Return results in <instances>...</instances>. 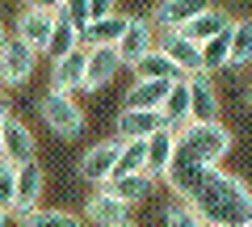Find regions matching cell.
I'll use <instances>...</instances> for the list:
<instances>
[{
	"mask_svg": "<svg viewBox=\"0 0 252 227\" xmlns=\"http://www.w3.org/2000/svg\"><path fill=\"white\" fill-rule=\"evenodd\" d=\"M26 9H38V13H59V0H21Z\"/></svg>",
	"mask_w": 252,
	"mask_h": 227,
	"instance_id": "33",
	"label": "cell"
},
{
	"mask_svg": "<svg viewBox=\"0 0 252 227\" xmlns=\"http://www.w3.org/2000/svg\"><path fill=\"white\" fill-rule=\"evenodd\" d=\"M105 190L114 194L118 202H126V206H135V202H147L156 190V181L147 173H135V177H114V181H105Z\"/></svg>",
	"mask_w": 252,
	"mask_h": 227,
	"instance_id": "22",
	"label": "cell"
},
{
	"mask_svg": "<svg viewBox=\"0 0 252 227\" xmlns=\"http://www.w3.org/2000/svg\"><path fill=\"white\" fill-rule=\"evenodd\" d=\"M51 59H63V55H72V51H80V30L76 26H67L63 17H55V26H51V38H46V46H42Z\"/></svg>",
	"mask_w": 252,
	"mask_h": 227,
	"instance_id": "25",
	"label": "cell"
},
{
	"mask_svg": "<svg viewBox=\"0 0 252 227\" xmlns=\"http://www.w3.org/2000/svg\"><path fill=\"white\" fill-rule=\"evenodd\" d=\"M164 181L206 227H252V194L244 177L227 168H168Z\"/></svg>",
	"mask_w": 252,
	"mask_h": 227,
	"instance_id": "1",
	"label": "cell"
},
{
	"mask_svg": "<svg viewBox=\"0 0 252 227\" xmlns=\"http://www.w3.org/2000/svg\"><path fill=\"white\" fill-rule=\"evenodd\" d=\"M160 127H164V122H160L156 109H122L118 122H114V139H122V143H130V139H147V135H156Z\"/></svg>",
	"mask_w": 252,
	"mask_h": 227,
	"instance_id": "15",
	"label": "cell"
},
{
	"mask_svg": "<svg viewBox=\"0 0 252 227\" xmlns=\"http://www.w3.org/2000/svg\"><path fill=\"white\" fill-rule=\"evenodd\" d=\"M42 122L51 127V135H59V139H76V135L84 130V109L76 105V97L46 93V97H42Z\"/></svg>",
	"mask_w": 252,
	"mask_h": 227,
	"instance_id": "3",
	"label": "cell"
},
{
	"mask_svg": "<svg viewBox=\"0 0 252 227\" xmlns=\"http://www.w3.org/2000/svg\"><path fill=\"white\" fill-rule=\"evenodd\" d=\"M156 46H160V51L172 59V67H177L181 76L202 72V55H198V46L189 42V38H181L177 30H164V38H156Z\"/></svg>",
	"mask_w": 252,
	"mask_h": 227,
	"instance_id": "12",
	"label": "cell"
},
{
	"mask_svg": "<svg viewBox=\"0 0 252 227\" xmlns=\"http://www.w3.org/2000/svg\"><path fill=\"white\" fill-rule=\"evenodd\" d=\"M152 46H156V26H152L147 17H130L114 51H118V59H122V67H130L139 55H147Z\"/></svg>",
	"mask_w": 252,
	"mask_h": 227,
	"instance_id": "9",
	"label": "cell"
},
{
	"mask_svg": "<svg viewBox=\"0 0 252 227\" xmlns=\"http://www.w3.org/2000/svg\"><path fill=\"white\" fill-rule=\"evenodd\" d=\"M84 84V46L72 55L55 59V72H51V93H63V97H76V89Z\"/></svg>",
	"mask_w": 252,
	"mask_h": 227,
	"instance_id": "17",
	"label": "cell"
},
{
	"mask_svg": "<svg viewBox=\"0 0 252 227\" xmlns=\"http://www.w3.org/2000/svg\"><path fill=\"white\" fill-rule=\"evenodd\" d=\"M55 17H63L67 26L84 30L89 26V0H59V13H55Z\"/></svg>",
	"mask_w": 252,
	"mask_h": 227,
	"instance_id": "29",
	"label": "cell"
},
{
	"mask_svg": "<svg viewBox=\"0 0 252 227\" xmlns=\"http://www.w3.org/2000/svg\"><path fill=\"white\" fill-rule=\"evenodd\" d=\"M143 164H147V139H130V143H122V152L114 160V177H135V173H143Z\"/></svg>",
	"mask_w": 252,
	"mask_h": 227,
	"instance_id": "26",
	"label": "cell"
},
{
	"mask_svg": "<svg viewBox=\"0 0 252 227\" xmlns=\"http://www.w3.org/2000/svg\"><path fill=\"white\" fill-rule=\"evenodd\" d=\"M185 93H189V122H219V93L206 72L185 76Z\"/></svg>",
	"mask_w": 252,
	"mask_h": 227,
	"instance_id": "8",
	"label": "cell"
},
{
	"mask_svg": "<svg viewBox=\"0 0 252 227\" xmlns=\"http://www.w3.org/2000/svg\"><path fill=\"white\" fill-rule=\"evenodd\" d=\"M38 67V51L26 46L21 38H4L0 42V84H26Z\"/></svg>",
	"mask_w": 252,
	"mask_h": 227,
	"instance_id": "5",
	"label": "cell"
},
{
	"mask_svg": "<svg viewBox=\"0 0 252 227\" xmlns=\"http://www.w3.org/2000/svg\"><path fill=\"white\" fill-rule=\"evenodd\" d=\"M4 38H9V34H4V21H0V42H4Z\"/></svg>",
	"mask_w": 252,
	"mask_h": 227,
	"instance_id": "35",
	"label": "cell"
},
{
	"mask_svg": "<svg viewBox=\"0 0 252 227\" xmlns=\"http://www.w3.org/2000/svg\"><path fill=\"white\" fill-rule=\"evenodd\" d=\"M4 223H9V215H4V219H0V227H4Z\"/></svg>",
	"mask_w": 252,
	"mask_h": 227,
	"instance_id": "37",
	"label": "cell"
},
{
	"mask_svg": "<svg viewBox=\"0 0 252 227\" xmlns=\"http://www.w3.org/2000/svg\"><path fill=\"white\" fill-rule=\"evenodd\" d=\"M13 181H17V168L0 160V210H4V215L13 210Z\"/></svg>",
	"mask_w": 252,
	"mask_h": 227,
	"instance_id": "31",
	"label": "cell"
},
{
	"mask_svg": "<svg viewBox=\"0 0 252 227\" xmlns=\"http://www.w3.org/2000/svg\"><path fill=\"white\" fill-rule=\"evenodd\" d=\"M17 223H26V227H84V219L72 215V210L34 206V210H26V215H17Z\"/></svg>",
	"mask_w": 252,
	"mask_h": 227,
	"instance_id": "24",
	"label": "cell"
},
{
	"mask_svg": "<svg viewBox=\"0 0 252 227\" xmlns=\"http://www.w3.org/2000/svg\"><path fill=\"white\" fill-rule=\"evenodd\" d=\"M126 13H109V17H97V21H89V26L80 30V46L89 51V46H118V38H122V30H126Z\"/></svg>",
	"mask_w": 252,
	"mask_h": 227,
	"instance_id": "18",
	"label": "cell"
},
{
	"mask_svg": "<svg viewBox=\"0 0 252 227\" xmlns=\"http://www.w3.org/2000/svg\"><path fill=\"white\" fill-rule=\"evenodd\" d=\"M130 67H135V80H185V76L172 67V59L160 51V46H152L147 55H139Z\"/></svg>",
	"mask_w": 252,
	"mask_h": 227,
	"instance_id": "21",
	"label": "cell"
},
{
	"mask_svg": "<svg viewBox=\"0 0 252 227\" xmlns=\"http://www.w3.org/2000/svg\"><path fill=\"white\" fill-rule=\"evenodd\" d=\"M109 13H118V0H89V21L109 17Z\"/></svg>",
	"mask_w": 252,
	"mask_h": 227,
	"instance_id": "32",
	"label": "cell"
},
{
	"mask_svg": "<svg viewBox=\"0 0 252 227\" xmlns=\"http://www.w3.org/2000/svg\"><path fill=\"white\" fill-rule=\"evenodd\" d=\"M0 89H4V84H0Z\"/></svg>",
	"mask_w": 252,
	"mask_h": 227,
	"instance_id": "39",
	"label": "cell"
},
{
	"mask_svg": "<svg viewBox=\"0 0 252 227\" xmlns=\"http://www.w3.org/2000/svg\"><path fill=\"white\" fill-rule=\"evenodd\" d=\"M202 9H210V0H164V4H156V13L147 21L160 30H181L185 21H193Z\"/></svg>",
	"mask_w": 252,
	"mask_h": 227,
	"instance_id": "16",
	"label": "cell"
},
{
	"mask_svg": "<svg viewBox=\"0 0 252 227\" xmlns=\"http://www.w3.org/2000/svg\"><path fill=\"white\" fill-rule=\"evenodd\" d=\"M0 219H4V210H0Z\"/></svg>",
	"mask_w": 252,
	"mask_h": 227,
	"instance_id": "38",
	"label": "cell"
},
{
	"mask_svg": "<svg viewBox=\"0 0 252 227\" xmlns=\"http://www.w3.org/2000/svg\"><path fill=\"white\" fill-rule=\"evenodd\" d=\"M122 227H139V223H130V219H126V223H122Z\"/></svg>",
	"mask_w": 252,
	"mask_h": 227,
	"instance_id": "36",
	"label": "cell"
},
{
	"mask_svg": "<svg viewBox=\"0 0 252 227\" xmlns=\"http://www.w3.org/2000/svg\"><path fill=\"white\" fill-rule=\"evenodd\" d=\"M177 80H135V89L126 93V105L122 109H156L160 114L164 97H168V89Z\"/></svg>",
	"mask_w": 252,
	"mask_h": 227,
	"instance_id": "20",
	"label": "cell"
},
{
	"mask_svg": "<svg viewBox=\"0 0 252 227\" xmlns=\"http://www.w3.org/2000/svg\"><path fill=\"white\" fill-rule=\"evenodd\" d=\"M164 227H206V223H202L185 202H172V206L164 210Z\"/></svg>",
	"mask_w": 252,
	"mask_h": 227,
	"instance_id": "30",
	"label": "cell"
},
{
	"mask_svg": "<svg viewBox=\"0 0 252 227\" xmlns=\"http://www.w3.org/2000/svg\"><path fill=\"white\" fill-rule=\"evenodd\" d=\"M9 118H13V101L0 93V122H9Z\"/></svg>",
	"mask_w": 252,
	"mask_h": 227,
	"instance_id": "34",
	"label": "cell"
},
{
	"mask_svg": "<svg viewBox=\"0 0 252 227\" xmlns=\"http://www.w3.org/2000/svg\"><path fill=\"white\" fill-rule=\"evenodd\" d=\"M84 219H89V223H97V227H122L126 219H130V206H126V202H118L105 185H97V194H93L89 206H84Z\"/></svg>",
	"mask_w": 252,
	"mask_h": 227,
	"instance_id": "11",
	"label": "cell"
},
{
	"mask_svg": "<svg viewBox=\"0 0 252 227\" xmlns=\"http://www.w3.org/2000/svg\"><path fill=\"white\" fill-rule=\"evenodd\" d=\"M172 147H177V130L160 127L156 135H147V164H143V173L152 177V181H164V173L172 168Z\"/></svg>",
	"mask_w": 252,
	"mask_h": 227,
	"instance_id": "13",
	"label": "cell"
},
{
	"mask_svg": "<svg viewBox=\"0 0 252 227\" xmlns=\"http://www.w3.org/2000/svg\"><path fill=\"white\" fill-rule=\"evenodd\" d=\"M231 152V130L223 122H185L177 130L172 168H219Z\"/></svg>",
	"mask_w": 252,
	"mask_h": 227,
	"instance_id": "2",
	"label": "cell"
},
{
	"mask_svg": "<svg viewBox=\"0 0 252 227\" xmlns=\"http://www.w3.org/2000/svg\"><path fill=\"white\" fill-rule=\"evenodd\" d=\"M160 122L168 130H181L189 122V93H185V80H177L168 89V97H164V105H160Z\"/></svg>",
	"mask_w": 252,
	"mask_h": 227,
	"instance_id": "23",
	"label": "cell"
},
{
	"mask_svg": "<svg viewBox=\"0 0 252 227\" xmlns=\"http://www.w3.org/2000/svg\"><path fill=\"white\" fill-rule=\"evenodd\" d=\"M252 51V26L248 21H231V51H227V67H244Z\"/></svg>",
	"mask_w": 252,
	"mask_h": 227,
	"instance_id": "28",
	"label": "cell"
},
{
	"mask_svg": "<svg viewBox=\"0 0 252 227\" xmlns=\"http://www.w3.org/2000/svg\"><path fill=\"white\" fill-rule=\"evenodd\" d=\"M118 152H122V139H101L97 147H89V152L80 156V177L93 181V185H105L109 177H114Z\"/></svg>",
	"mask_w": 252,
	"mask_h": 227,
	"instance_id": "10",
	"label": "cell"
},
{
	"mask_svg": "<svg viewBox=\"0 0 252 227\" xmlns=\"http://www.w3.org/2000/svg\"><path fill=\"white\" fill-rule=\"evenodd\" d=\"M227 26H231V13H227V9H215V4H210V9H202L193 21H185L177 34H181V38H189L193 46H202V42H210L215 34H223Z\"/></svg>",
	"mask_w": 252,
	"mask_h": 227,
	"instance_id": "14",
	"label": "cell"
},
{
	"mask_svg": "<svg viewBox=\"0 0 252 227\" xmlns=\"http://www.w3.org/2000/svg\"><path fill=\"white\" fill-rule=\"evenodd\" d=\"M51 26H55V13L21 9V17H17V34H13V38H21L26 46L42 51V46H46V38H51Z\"/></svg>",
	"mask_w": 252,
	"mask_h": 227,
	"instance_id": "19",
	"label": "cell"
},
{
	"mask_svg": "<svg viewBox=\"0 0 252 227\" xmlns=\"http://www.w3.org/2000/svg\"><path fill=\"white\" fill-rule=\"evenodd\" d=\"M227 51H231V26L223 30V34H215L210 42H202L198 46V55H202V72H223L227 67Z\"/></svg>",
	"mask_w": 252,
	"mask_h": 227,
	"instance_id": "27",
	"label": "cell"
},
{
	"mask_svg": "<svg viewBox=\"0 0 252 227\" xmlns=\"http://www.w3.org/2000/svg\"><path fill=\"white\" fill-rule=\"evenodd\" d=\"M0 160L13 164V168L38 160V139H34V130H30L26 122H17V118L0 122Z\"/></svg>",
	"mask_w": 252,
	"mask_h": 227,
	"instance_id": "4",
	"label": "cell"
},
{
	"mask_svg": "<svg viewBox=\"0 0 252 227\" xmlns=\"http://www.w3.org/2000/svg\"><path fill=\"white\" fill-rule=\"evenodd\" d=\"M118 72H122V59H118L114 46H89V51H84V84L80 89L101 93Z\"/></svg>",
	"mask_w": 252,
	"mask_h": 227,
	"instance_id": "6",
	"label": "cell"
},
{
	"mask_svg": "<svg viewBox=\"0 0 252 227\" xmlns=\"http://www.w3.org/2000/svg\"><path fill=\"white\" fill-rule=\"evenodd\" d=\"M42 190H46V173L38 168V160L21 164V168H17V181H13V210H9V219L34 210L38 198H42Z\"/></svg>",
	"mask_w": 252,
	"mask_h": 227,
	"instance_id": "7",
	"label": "cell"
}]
</instances>
